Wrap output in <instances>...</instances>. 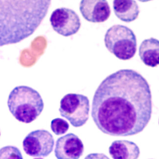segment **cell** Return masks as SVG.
Wrapping results in <instances>:
<instances>
[{"instance_id": "obj_4", "label": "cell", "mask_w": 159, "mask_h": 159, "mask_svg": "<svg viewBox=\"0 0 159 159\" xmlns=\"http://www.w3.org/2000/svg\"><path fill=\"white\" fill-rule=\"evenodd\" d=\"M104 40L108 51L119 59L129 60L134 57L137 52L136 36L126 26L115 25L109 28Z\"/></svg>"}, {"instance_id": "obj_1", "label": "cell", "mask_w": 159, "mask_h": 159, "mask_svg": "<svg viewBox=\"0 0 159 159\" xmlns=\"http://www.w3.org/2000/svg\"><path fill=\"white\" fill-rule=\"evenodd\" d=\"M152 95L146 79L123 69L106 77L93 97L91 115L101 132L128 137L143 132L151 119Z\"/></svg>"}, {"instance_id": "obj_8", "label": "cell", "mask_w": 159, "mask_h": 159, "mask_svg": "<svg viewBox=\"0 0 159 159\" xmlns=\"http://www.w3.org/2000/svg\"><path fill=\"white\" fill-rule=\"evenodd\" d=\"M83 152L82 141L73 133L60 137L56 141L54 152L58 159H79Z\"/></svg>"}, {"instance_id": "obj_2", "label": "cell", "mask_w": 159, "mask_h": 159, "mask_svg": "<svg viewBox=\"0 0 159 159\" xmlns=\"http://www.w3.org/2000/svg\"><path fill=\"white\" fill-rule=\"evenodd\" d=\"M51 0H0V47L33 34L47 16Z\"/></svg>"}, {"instance_id": "obj_14", "label": "cell", "mask_w": 159, "mask_h": 159, "mask_svg": "<svg viewBox=\"0 0 159 159\" xmlns=\"http://www.w3.org/2000/svg\"><path fill=\"white\" fill-rule=\"evenodd\" d=\"M0 159H22L23 157L17 148L7 146L0 149Z\"/></svg>"}, {"instance_id": "obj_7", "label": "cell", "mask_w": 159, "mask_h": 159, "mask_svg": "<svg viewBox=\"0 0 159 159\" xmlns=\"http://www.w3.org/2000/svg\"><path fill=\"white\" fill-rule=\"evenodd\" d=\"M50 22L53 29L64 37L75 34L81 27L80 19L77 13L66 7L54 10L50 16Z\"/></svg>"}, {"instance_id": "obj_9", "label": "cell", "mask_w": 159, "mask_h": 159, "mask_svg": "<svg viewBox=\"0 0 159 159\" xmlns=\"http://www.w3.org/2000/svg\"><path fill=\"white\" fill-rule=\"evenodd\" d=\"M80 10L83 18L92 23L105 22L111 14L107 0H81Z\"/></svg>"}, {"instance_id": "obj_15", "label": "cell", "mask_w": 159, "mask_h": 159, "mask_svg": "<svg viewBox=\"0 0 159 159\" xmlns=\"http://www.w3.org/2000/svg\"><path fill=\"white\" fill-rule=\"evenodd\" d=\"M138 1H139V2H145L151 1H152V0H138Z\"/></svg>"}, {"instance_id": "obj_12", "label": "cell", "mask_w": 159, "mask_h": 159, "mask_svg": "<svg viewBox=\"0 0 159 159\" xmlns=\"http://www.w3.org/2000/svg\"><path fill=\"white\" fill-rule=\"evenodd\" d=\"M139 56L143 63L152 68L159 64V41L155 38L144 40L139 48Z\"/></svg>"}, {"instance_id": "obj_3", "label": "cell", "mask_w": 159, "mask_h": 159, "mask_svg": "<svg viewBox=\"0 0 159 159\" xmlns=\"http://www.w3.org/2000/svg\"><path fill=\"white\" fill-rule=\"evenodd\" d=\"M7 106L16 119L29 124L39 116L44 108V103L36 90L27 86H19L10 93Z\"/></svg>"}, {"instance_id": "obj_6", "label": "cell", "mask_w": 159, "mask_h": 159, "mask_svg": "<svg viewBox=\"0 0 159 159\" xmlns=\"http://www.w3.org/2000/svg\"><path fill=\"white\" fill-rule=\"evenodd\" d=\"M54 139L52 135L45 129H38L29 133L23 141L25 153L33 157H48L52 152Z\"/></svg>"}, {"instance_id": "obj_10", "label": "cell", "mask_w": 159, "mask_h": 159, "mask_svg": "<svg viewBox=\"0 0 159 159\" xmlns=\"http://www.w3.org/2000/svg\"><path fill=\"white\" fill-rule=\"evenodd\" d=\"M109 153L113 159H137L139 157V147L133 141L115 140L109 148Z\"/></svg>"}, {"instance_id": "obj_13", "label": "cell", "mask_w": 159, "mask_h": 159, "mask_svg": "<svg viewBox=\"0 0 159 159\" xmlns=\"http://www.w3.org/2000/svg\"><path fill=\"white\" fill-rule=\"evenodd\" d=\"M70 125L67 121L60 118L52 120L51 129L55 134L57 135L65 134L69 129Z\"/></svg>"}, {"instance_id": "obj_11", "label": "cell", "mask_w": 159, "mask_h": 159, "mask_svg": "<svg viewBox=\"0 0 159 159\" xmlns=\"http://www.w3.org/2000/svg\"><path fill=\"white\" fill-rule=\"evenodd\" d=\"M113 8L117 17L127 23L137 19L140 12L134 0H113Z\"/></svg>"}, {"instance_id": "obj_16", "label": "cell", "mask_w": 159, "mask_h": 159, "mask_svg": "<svg viewBox=\"0 0 159 159\" xmlns=\"http://www.w3.org/2000/svg\"><path fill=\"white\" fill-rule=\"evenodd\" d=\"M0 136H1V133H0Z\"/></svg>"}, {"instance_id": "obj_5", "label": "cell", "mask_w": 159, "mask_h": 159, "mask_svg": "<svg viewBox=\"0 0 159 159\" xmlns=\"http://www.w3.org/2000/svg\"><path fill=\"white\" fill-rule=\"evenodd\" d=\"M89 100L84 95L70 93L61 100V115L69 120L74 127L77 128L84 125L89 119Z\"/></svg>"}]
</instances>
